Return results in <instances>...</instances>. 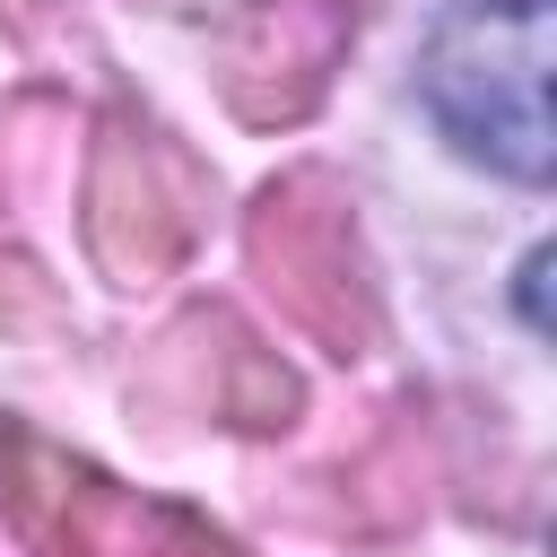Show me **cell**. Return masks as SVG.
I'll return each instance as SVG.
<instances>
[{
	"label": "cell",
	"mask_w": 557,
	"mask_h": 557,
	"mask_svg": "<svg viewBox=\"0 0 557 557\" xmlns=\"http://www.w3.org/2000/svg\"><path fill=\"white\" fill-rule=\"evenodd\" d=\"M418 87L453 148L513 183L548 174V0H461L426 35Z\"/></svg>",
	"instance_id": "obj_1"
},
{
	"label": "cell",
	"mask_w": 557,
	"mask_h": 557,
	"mask_svg": "<svg viewBox=\"0 0 557 557\" xmlns=\"http://www.w3.org/2000/svg\"><path fill=\"white\" fill-rule=\"evenodd\" d=\"M252 252H261L270 270H287V278H270V287H287L296 322H313V331H331V339L357 331V322H348V244H339V218H305L296 191H270V209H261V226H252Z\"/></svg>",
	"instance_id": "obj_2"
}]
</instances>
